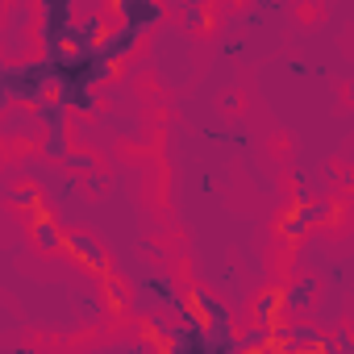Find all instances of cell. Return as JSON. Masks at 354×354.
Here are the masks:
<instances>
[{"label":"cell","instance_id":"cell-7","mask_svg":"<svg viewBox=\"0 0 354 354\" xmlns=\"http://www.w3.org/2000/svg\"><path fill=\"white\" fill-rule=\"evenodd\" d=\"M184 300H188V308L196 313L201 325H209V329H217V333H234V313H230V304H225L217 292H209V288H192Z\"/></svg>","mask_w":354,"mask_h":354},{"label":"cell","instance_id":"cell-12","mask_svg":"<svg viewBox=\"0 0 354 354\" xmlns=\"http://www.w3.org/2000/svg\"><path fill=\"white\" fill-rule=\"evenodd\" d=\"M283 313H288V304H283V288H263V292L254 296L250 317H254L259 325H267V329H283Z\"/></svg>","mask_w":354,"mask_h":354},{"label":"cell","instance_id":"cell-9","mask_svg":"<svg viewBox=\"0 0 354 354\" xmlns=\"http://www.w3.org/2000/svg\"><path fill=\"white\" fill-rule=\"evenodd\" d=\"M26 221H30V234H34V246L42 250V254H59L63 250V242H67V230L55 221V213L42 205V209H34V213H26Z\"/></svg>","mask_w":354,"mask_h":354},{"label":"cell","instance_id":"cell-2","mask_svg":"<svg viewBox=\"0 0 354 354\" xmlns=\"http://www.w3.org/2000/svg\"><path fill=\"white\" fill-rule=\"evenodd\" d=\"M342 217V205L337 201H308L304 192L279 213V221H275V234L288 242V246H300L317 225H333Z\"/></svg>","mask_w":354,"mask_h":354},{"label":"cell","instance_id":"cell-18","mask_svg":"<svg viewBox=\"0 0 354 354\" xmlns=\"http://www.w3.org/2000/svg\"><path fill=\"white\" fill-rule=\"evenodd\" d=\"M205 138H209V142H234V146H242V150L250 146V133L238 129V125H234V129H205Z\"/></svg>","mask_w":354,"mask_h":354},{"label":"cell","instance_id":"cell-6","mask_svg":"<svg viewBox=\"0 0 354 354\" xmlns=\"http://www.w3.org/2000/svg\"><path fill=\"white\" fill-rule=\"evenodd\" d=\"M63 250H67L80 267H88L92 275H100V279H109V275H113V259H109V250H104L92 234H84V230H67Z\"/></svg>","mask_w":354,"mask_h":354},{"label":"cell","instance_id":"cell-10","mask_svg":"<svg viewBox=\"0 0 354 354\" xmlns=\"http://www.w3.org/2000/svg\"><path fill=\"white\" fill-rule=\"evenodd\" d=\"M142 30H133V26H125V21H117L113 30H109V38L100 42V55L104 59H113V63H125L129 55H138V46H142Z\"/></svg>","mask_w":354,"mask_h":354},{"label":"cell","instance_id":"cell-16","mask_svg":"<svg viewBox=\"0 0 354 354\" xmlns=\"http://www.w3.org/2000/svg\"><path fill=\"white\" fill-rule=\"evenodd\" d=\"M104 304H109V313H125V308H133V296L125 292V283H121L117 275L104 279Z\"/></svg>","mask_w":354,"mask_h":354},{"label":"cell","instance_id":"cell-20","mask_svg":"<svg viewBox=\"0 0 354 354\" xmlns=\"http://www.w3.org/2000/svg\"><path fill=\"white\" fill-rule=\"evenodd\" d=\"M192 5H217V0H192Z\"/></svg>","mask_w":354,"mask_h":354},{"label":"cell","instance_id":"cell-17","mask_svg":"<svg viewBox=\"0 0 354 354\" xmlns=\"http://www.w3.org/2000/svg\"><path fill=\"white\" fill-rule=\"evenodd\" d=\"M184 26L188 30H201V34H209L217 21H213V5H188V13H184Z\"/></svg>","mask_w":354,"mask_h":354},{"label":"cell","instance_id":"cell-13","mask_svg":"<svg viewBox=\"0 0 354 354\" xmlns=\"http://www.w3.org/2000/svg\"><path fill=\"white\" fill-rule=\"evenodd\" d=\"M283 337H288V350H337V337H325L300 321H283Z\"/></svg>","mask_w":354,"mask_h":354},{"label":"cell","instance_id":"cell-14","mask_svg":"<svg viewBox=\"0 0 354 354\" xmlns=\"http://www.w3.org/2000/svg\"><path fill=\"white\" fill-rule=\"evenodd\" d=\"M317 292H321V283H317L313 275L292 279V283L283 288V304H288V313H308V308H313V300H317Z\"/></svg>","mask_w":354,"mask_h":354},{"label":"cell","instance_id":"cell-11","mask_svg":"<svg viewBox=\"0 0 354 354\" xmlns=\"http://www.w3.org/2000/svg\"><path fill=\"white\" fill-rule=\"evenodd\" d=\"M55 96L71 109V113H96L100 109V96H96V84H80V80H59Z\"/></svg>","mask_w":354,"mask_h":354},{"label":"cell","instance_id":"cell-5","mask_svg":"<svg viewBox=\"0 0 354 354\" xmlns=\"http://www.w3.org/2000/svg\"><path fill=\"white\" fill-rule=\"evenodd\" d=\"M133 304H150V308H158V313H175L180 317L184 313V296L175 292V283L167 279V275H138V283H133Z\"/></svg>","mask_w":354,"mask_h":354},{"label":"cell","instance_id":"cell-4","mask_svg":"<svg viewBox=\"0 0 354 354\" xmlns=\"http://www.w3.org/2000/svg\"><path fill=\"white\" fill-rule=\"evenodd\" d=\"M67 104L59 100V96H50V100H42L38 109H34V121H42V154L46 158H55V162H63L71 150H67Z\"/></svg>","mask_w":354,"mask_h":354},{"label":"cell","instance_id":"cell-15","mask_svg":"<svg viewBox=\"0 0 354 354\" xmlns=\"http://www.w3.org/2000/svg\"><path fill=\"white\" fill-rule=\"evenodd\" d=\"M5 201H9L13 209H21V213H34V209H42V205H46V201H42V192H38V188H26V184L5 188Z\"/></svg>","mask_w":354,"mask_h":354},{"label":"cell","instance_id":"cell-8","mask_svg":"<svg viewBox=\"0 0 354 354\" xmlns=\"http://www.w3.org/2000/svg\"><path fill=\"white\" fill-rule=\"evenodd\" d=\"M109 13H113L117 21H125V26L142 30V34H150L158 21H167L162 0H113V5H109Z\"/></svg>","mask_w":354,"mask_h":354},{"label":"cell","instance_id":"cell-19","mask_svg":"<svg viewBox=\"0 0 354 354\" xmlns=\"http://www.w3.org/2000/svg\"><path fill=\"white\" fill-rule=\"evenodd\" d=\"M63 167H75V171H92V154H75V150H71V154L63 158Z\"/></svg>","mask_w":354,"mask_h":354},{"label":"cell","instance_id":"cell-3","mask_svg":"<svg viewBox=\"0 0 354 354\" xmlns=\"http://www.w3.org/2000/svg\"><path fill=\"white\" fill-rule=\"evenodd\" d=\"M75 0H38V42H42V55H55L63 50L71 26H75Z\"/></svg>","mask_w":354,"mask_h":354},{"label":"cell","instance_id":"cell-1","mask_svg":"<svg viewBox=\"0 0 354 354\" xmlns=\"http://www.w3.org/2000/svg\"><path fill=\"white\" fill-rule=\"evenodd\" d=\"M55 88H59V71L46 55L0 67V109H13V104L38 109L42 100L55 96Z\"/></svg>","mask_w":354,"mask_h":354}]
</instances>
